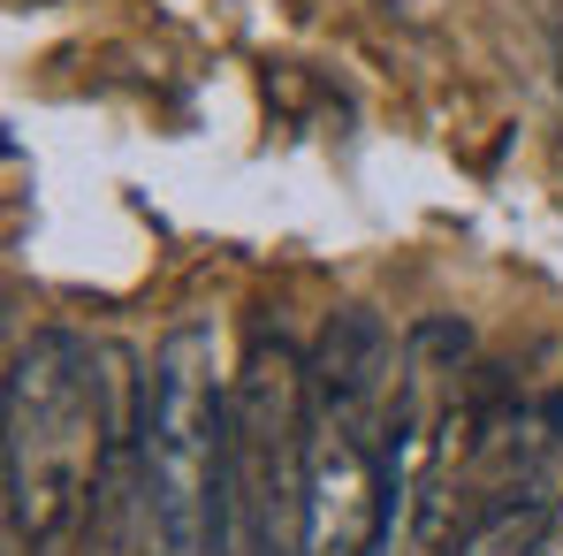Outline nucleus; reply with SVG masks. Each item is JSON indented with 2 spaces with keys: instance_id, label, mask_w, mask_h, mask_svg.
<instances>
[{
  "instance_id": "nucleus-1",
  "label": "nucleus",
  "mask_w": 563,
  "mask_h": 556,
  "mask_svg": "<svg viewBox=\"0 0 563 556\" xmlns=\"http://www.w3.org/2000/svg\"><path fill=\"white\" fill-rule=\"evenodd\" d=\"M229 381L213 320H176L137 389V542L145 556H229Z\"/></svg>"
},
{
  "instance_id": "nucleus-2",
  "label": "nucleus",
  "mask_w": 563,
  "mask_h": 556,
  "mask_svg": "<svg viewBox=\"0 0 563 556\" xmlns=\"http://www.w3.org/2000/svg\"><path fill=\"white\" fill-rule=\"evenodd\" d=\"M69 328H38L8 359V534L23 556L69 549L99 503L107 373Z\"/></svg>"
},
{
  "instance_id": "nucleus-3",
  "label": "nucleus",
  "mask_w": 563,
  "mask_h": 556,
  "mask_svg": "<svg viewBox=\"0 0 563 556\" xmlns=\"http://www.w3.org/2000/svg\"><path fill=\"white\" fill-rule=\"evenodd\" d=\"M305 419L312 381L282 328H252L229 381V519L236 556H312L305 542Z\"/></svg>"
},
{
  "instance_id": "nucleus-4",
  "label": "nucleus",
  "mask_w": 563,
  "mask_h": 556,
  "mask_svg": "<svg viewBox=\"0 0 563 556\" xmlns=\"http://www.w3.org/2000/svg\"><path fill=\"white\" fill-rule=\"evenodd\" d=\"M404 480L388 472V427L374 404L312 396L305 419V542L312 556H380L404 511Z\"/></svg>"
},
{
  "instance_id": "nucleus-5",
  "label": "nucleus",
  "mask_w": 563,
  "mask_h": 556,
  "mask_svg": "<svg viewBox=\"0 0 563 556\" xmlns=\"http://www.w3.org/2000/svg\"><path fill=\"white\" fill-rule=\"evenodd\" d=\"M388 359H396L388 320H380L374 305H343V313H328V328H320V344L305 359V381L328 404H380Z\"/></svg>"
},
{
  "instance_id": "nucleus-6",
  "label": "nucleus",
  "mask_w": 563,
  "mask_h": 556,
  "mask_svg": "<svg viewBox=\"0 0 563 556\" xmlns=\"http://www.w3.org/2000/svg\"><path fill=\"white\" fill-rule=\"evenodd\" d=\"M549 519H556V495H541L533 480L526 488H495L487 511L465 526L457 556H549Z\"/></svg>"
},
{
  "instance_id": "nucleus-7",
  "label": "nucleus",
  "mask_w": 563,
  "mask_h": 556,
  "mask_svg": "<svg viewBox=\"0 0 563 556\" xmlns=\"http://www.w3.org/2000/svg\"><path fill=\"white\" fill-rule=\"evenodd\" d=\"M549 556H563V495H556V519H549Z\"/></svg>"
},
{
  "instance_id": "nucleus-8",
  "label": "nucleus",
  "mask_w": 563,
  "mask_h": 556,
  "mask_svg": "<svg viewBox=\"0 0 563 556\" xmlns=\"http://www.w3.org/2000/svg\"><path fill=\"white\" fill-rule=\"evenodd\" d=\"M46 556H77V542H69V549H46Z\"/></svg>"
}]
</instances>
